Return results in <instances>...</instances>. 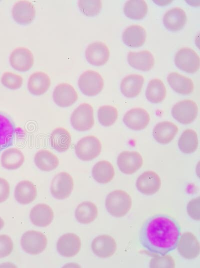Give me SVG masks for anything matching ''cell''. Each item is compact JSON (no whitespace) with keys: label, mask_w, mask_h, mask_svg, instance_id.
Here are the masks:
<instances>
[{"label":"cell","mask_w":200,"mask_h":268,"mask_svg":"<svg viewBox=\"0 0 200 268\" xmlns=\"http://www.w3.org/2000/svg\"><path fill=\"white\" fill-rule=\"evenodd\" d=\"M180 234V226L176 219L167 214H157L144 222L139 241L149 254L162 256L176 248Z\"/></svg>","instance_id":"obj_1"},{"label":"cell","mask_w":200,"mask_h":268,"mask_svg":"<svg viewBox=\"0 0 200 268\" xmlns=\"http://www.w3.org/2000/svg\"><path fill=\"white\" fill-rule=\"evenodd\" d=\"M132 205L130 196L123 190H115L110 192L105 200L107 211L116 218L124 216L130 210Z\"/></svg>","instance_id":"obj_2"},{"label":"cell","mask_w":200,"mask_h":268,"mask_svg":"<svg viewBox=\"0 0 200 268\" xmlns=\"http://www.w3.org/2000/svg\"><path fill=\"white\" fill-rule=\"evenodd\" d=\"M70 122L76 130L84 132L90 130L94 124L92 106L87 103L79 105L70 116Z\"/></svg>","instance_id":"obj_3"},{"label":"cell","mask_w":200,"mask_h":268,"mask_svg":"<svg viewBox=\"0 0 200 268\" xmlns=\"http://www.w3.org/2000/svg\"><path fill=\"white\" fill-rule=\"evenodd\" d=\"M75 153L82 161H90L98 156L102 150L100 140L94 136L82 138L76 145Z\"/></svg>","instance_id":"obj_4"},{"label":"cell","mask_w":200,"mask_h":268,"mask_svg":"<svg viewBox=\"0 0 200 268\" xmlns=\"http://www.w3.org/2000/svg\"><path fill=\"white\" fill-rule=\"evenodd\" d=\"M104 84V80L101 75L92 70L83 72L78 80V86L81 92L90 96L98 94L102 90Z\"/></svg>","instance_id":"obj_5"},{"label":"cell","mask_w":200,"mask_h":268,"mask_svg":"<svg viewBox=\"0 0 200 268\" xmlns=\"http://www.w3.org/2000/svg\"><path fill=\"white\" fill-rule=\"evenodd\" d=\"M20 244L26 253L36 255L42 252L46 248L47 238L40 232L28 230L22 234Z\"/></svg>","instance_id":"obj_6"},{"label":"cell","mask_w":200,"mask_h":268,"mask_svg":"<svg viewBox=\"0 0 200 268\" xmlns=\"http://www.w3.org/2000/svg\"><path fill=\"white\" fill-rule=\"evenodd\" d=\"M174 64L182 71L188 73H194L200 68V57L192 49L182 48L175 54Z\"/></svg>","instance_id":"obj_7"},{"label":"cell","mask_w":200,"mask_h":268,"mask_svg":"<svg viewBox=\"0 0 200 268\" xmlns=\"http://www.w3.org/2000/svg\"><path fill=\"white\" fill-rule=\"evenodd\" d=\"M74 186V180L72 176L66 172H60L52 180L51 194L56 199H65L71 194Z\"/></svg>","instance_id":"obj_8"},{"label":"cell","mask_w":200,"mask_h":268,"mask_svg":"<svg viewBox=\"0 0 200 268\" xmlns=\"http://www.w3.org/2000/svg\"><path fill=\"white\" fill-rule=\"evenodd\" d=\"M198 107L196 103L190 100L179 102L174 106L172 110L173 118L182 124L192 123L196 118Z\"/></svg>","instance_id":"obj_9"},{"label":"cell","mask_w":200,"mask_h":268,"mask_svg":"<svg viewBox=\"0 0 200 268\" xmlns=\"http://www.w3.org/2000/svg\"><path fill=\"white\" fill-rule=\"evenodd\" d=\"M143 164L141 154L136 151H123L117 158L118 166L122 173L132 174L140 169Z\"/></svg>","instance_id":"obj_10"},{"label":"cell","mask_w":200,"mask_h":268,"mask_svg":"<svg viewBox=\"0 0 200 268\" xmlns=\"http://www.w3.org/2000/svg\"><path fill=\"white\" fill-rule=\"evenodd\" d=\"M176 248L180 254L186 259L196 258L200 254L198 241L190 232H186L180 236Z\"/></svg>","instance_id":"obj_11"},{"label":"cell","mask_w":200,"mask_h":268,"mask_svg":"<svg viewBox=\"0 0 200 268\" xmlns=\"http://www.w3.org/2000/svg\"><path fill=\"white\" fill-rule=\"evenodd\" d=\"M10 62L11 66L18 71H28L34 64V56L28 48L18 47L12 52L10 56Z\"/></svg>","instance_id":"obj_12"},{"label":"cell","mask_w":200,"mask_h":268,"mask_svg":"<svg viewBox=\"0 0 200 268\" xmlns=\"http://www.w3.org/2000/svg\"><path fill=\"white\" fill-rule=\"evenodd\" d=\"M52 98L54 103L62 108L72 105L78 98V94L74 88L69 84L61 83L54 88Z\"/></svg>","instance_id":"obj_13"},{"label":"cell","mask_w":200,"mask_h":268,"mask_svg":"<svg viewBox=\"0 0 200 268\" xmlns=\"http://www.w3.org/2000/svg\"><path fill=\"white\" fill-rule=\"evenodd\" d=\"M161 180L154 172L148 170L142 173L138 178L136 186L142 194L150 196L158 192L160 188Z\"/></svg>","instance_id":"obj_14"},{"label":"cell","mask_w":200,"mask_h":268,"mask_svg":"<svg viewBox=\"0 0 200 268\" xmlns=\"http://www.w3.org/2000/svg\"><path fill=\"white\" fill-rule=\"evenodd\" d=\"M110 54L108 47L101 42H96L90 44L85 52L87 61L94 66H101L106 64L108 60Z\"/></svg>","instance_id":"obj_15"},{"label":"cell","mask_w":200,"mask_h":268,"mask_svg":"<svg viewBox=\"0 0 200 268\" xmlns=\"http://www.w3.org/2000/svg\"><path fill=\"white\" fill-rule=\"evenodd\" d=\"M91 246L93 252L100 258L112 256L117 248L116 241L108 234H102L95 238Z\"/></svg>","instance_id":"obj_16"},{"label":"cell","mask_w":200,"mask_h":268,"mask_svg":"<svg viewBox=\"0 0 200 268\" xmlns=\"http://www.w3.org/2000/svg\"><path fill=\"white\" fill-rule=\"evenodd\" d=\"M150 120L148 113L140 108H132L128 111L124 116L123 122L128 128L134 130L144 129Z\"/></svg>","instance_id":"obj_17"},{"label":"cell","mask_w":200,"mask_h":268,"mask_svg":"<svg viewBox=\"0 0 200 268\" xmlns=\"http://www.w3.org/2000/svg\"><path fill=\"white\" fill-rule=\"evenodd\" d=\"M57 250L62 256L70 258L77 254L81 248V241L76 234L68 233L62 235L56 244Z\"/></svg>","instance_id":"obj_18"},{"label":"cell","mask_w":200,"mask_h":268,"mask_svg":"<svg viewBox=\"0 0 200 268\" xmlns=\"http://www.w3.org/2000/svg\"><path fill=\"white\" fill-rule=\"evenodd\" d=\"M12 16L14 21L21 25L30 24L36 16V10L34 4L28 0H19L12 8Z\"/></svg>","instance_id":"obj_19"},{"label":"cell","mask_w":200,"mask_h":268,"mask_svg":"<svg viewBox=\"0 0 200 268\" xmlns=\"http://www.w3.org/2000/svg\"><path fill=\"white\" fill-rule=\"evenodd\" d=\"M187 18L185 12L180 8L176 7L168 10L163 17L164 27L171 32L181 30L184 26Z\"/></svg>","instance_id":"obj_20"},{"label":"cell","mask_w":200,"mask_h":268,"mask_svg":"<svg viewBox=\"0 0 200 268\" xmlns=\"http://www.w3.org/2000/svg\"><path fill=\"white\" fill-rule=\"evenodd\" d=\"M127 60L132 68L142 71H148L154 66V58L148 50L138 52H130L128 54Z\"/></svg>","instance_id":"obj_21"},{"label":"cell","mask_w":200,"mask_h":268,"mask_svg":"<svg viewBox=\"0 0 200 268\" xmlns=\"http://www.w3.org/2000/svg\"><path fill=\"white\" fill-rule=\"evenodd\" d=\"M54 214L52 208L45 204H38L30 210V218L32 223L38 226L46 227L52 222Z\"/></svg>","instance_id":"obj_22"},{"label":"cell","mask_w":200,"mask_h":268,"mask_svg":"<svg viewBox=\"0 0 200 268\" xmlns=\"http://www.w3.org/2000/svg\"><path fill=\"white\" fill-rule=\"evenodd\" d=\"M124 43L130 48L142 46L146 39L145 29L138 24H134L126 28L122 35Z\"/></svg>","instance_id":"obj_23"},{"label":"cell","mask_w":200,"mask_h":268,"mask_svg":"<svg viewBox=\"0 0 200 268\" xmlns=\"http://www.w3.org/2000/svg\"><path fill=\"white\" fill-rule=\"evenodd\" d=\"M51 82L50 76L45 72L40 71L32 74L28 80V89L32 94L40 96L50 88Z\"/></svg>","instance_id":"obj_24"},{"label":"cell","mask_w":200,"mask_h":268,"mask_svg":"<svg viewBox=\"0 0 200 268\" xmlns=\"http://www.w3.org/2000/svg\"><path fill=\"white\" fill-rule=\"evenodd\" d=\"M178 132V128L175 124L164 121L156 125L152 130V136L158 142L167 144L174 139Z\"/></svg>","instance_id":"obj_25"},{"label":"cell","mask_w":200,"mask_h":268,"mask_svg":"<svg viewBox=\"0 0 200 268\" xmlns=\"http://www.w3.org/2000/svg\"><path fill=\"white\" fill-rule=\"evenodd\" d=\"M144 82L143 76L132 74L125 76L120 84L122 93L126 97L132 98L140 92Z\"/></svg>","instance_id":"obj_26"},{"label":"cell","mask_w":200,"mask_h":268,"mask_svg":"<svg viewBox=\"0 0 200 268\" xmlns=\"http://www.w3.org/2000/svg\"><path fill=\"white\" fill-rule=\"evenodd\" d=\"M37 196V190L34 184L28 180L19 182L16 186L14 197L16 201L22 204L32 202Z\"/></svg>","instance_id":"obj_27"},{"label":"cell","mask_w":200,"mask_h":268,"mask_svg":"<svg viewBox=\"0 0 200 268\" xmlns=\"http://www.w3.org/2000/svg\"><path fill=\"white\" fill-rule=\"evenodd\" d=\"M167 81L174 91L182 94H190L194 89L192 80L178 72H170Z\"/></svg>","instance_id":"obj_28"},{"label":"cell","mask_w":200,"mask_h":268,"mask_svg":"<svg viewBox=\"0 0 200 268\" xmlns=\"http://www.w3.org/2000/svg\"><path fill=\"white\" fill-rule=\"evenodd\" d=\"M72 142V136L68 130L58 127L53 130L50 134V143L52 147L58 152L66 151Z\"/></svg>","instance_id":"obj_29"},{"label":"cell","mask_w":200,"mask_h":268,"mask_svg":"<svg viewBox=\"0 0 200 268\" xmlns=\"http://www.w3.org/2000/svg\"><path fill=\"white\" fill-rule=\"evenodd\" d=\"M36 166L41 170L50 172L56 169L59 164L57 156L50 151L42 149L37 152L34 158Z\"/></svg>","instance_id":"obj_30"},{"label":"cell","mask_w":200,"mask_h":268,"mask_svg":"<svg viewBox=\"0 0 200 268\" xmlns=\"http://www.w3.org/2000/svg\"><path fill=\"white\" fill-rule=\"evenodd\" d=\"M0 161L2 166L6 169L16 170L23 164L24 156L19 149L10 148L6 149L2 152Z\"/></svg>","instance_id":"obj_31"},{"label":"cell","mask_w":200,"mask_h":268,"mask_svg":"<svg viewBox=\"0 0 200 268\" xmlns=\"http://www.w3.org/2000/svg\"><path fill=\"white\" fill-rule=\"evenodd\" d=\"M14 126L10 118L0 112V151L12 144Z\"/></svg>","instance_id":"obj_32"},{"label":"cell","mask_w":200,"mask_h":268,"mask_svg":"<svg viewBox=\"0 0 200 268\" xmlns=\"http://www.w3.org/2000/svg\"><path fill=\"white\" fill-rule=\"evenodd\" d=\"M92 176L98 183L107 184L114 176V170L112 164L107 160H100L96 163L92 169Z\"/></svg>","instance_id":"obj_33"},{"label":"cell","mask_w":200,"mask_h":268,"mask_svg":"<svg viewBox=\"0 0 200 268\" xmlns=\"http://www.w3.org/2000/svg\"><path fill=\"white\" fill-rule=\"evenodd\" d=\"M98 214L96 206L90 201H85L78 204L75 212L76 220L83 224L92 222L96 218Z\"/></svg>","instance_id":"obj_34"},{"label":"cell","mask_w":200,"mask_h":268,"mask_svg":"<svg viewBox=\"0 0 200 268\" xmlns=\"http://www.w3.org/2000/svg\"><path fill=\"white\" fill-rule=\"evenodd\" d=\"M166 93V88L163 82L160 79L154 78L148 84L146 96L150 102L158 104L164 99Z\"/></svg>","instance_id":"obj_35"},{"label":"cell","mask_w":200,"mask_h":268,"mask_svg":"<svg viewBox=\"0 0 200 268\" xmlns=\"http://www.w3.org/2000/svg\"><path fill=\"white\" fill-rule=\"evenodd\" d=\"M124 12L126 17L132 20H141L145 17L148 12V6L142 0L127 1L124 7Z\"/></svg>","instance_id":"obj_36"},{"label":"cell","mask_w":200,"mask_h":268,"mask_svg":"<svg viewBox=\"0 0 200 268\" xmlns=\"http://www.w3.org/2000/svg\"><path fill=\"white\" fill-rule=\"evenodd\" d=\"M178 146L183 153L189 154L194 152L198 146L196 132L192 129L186 130L178 140Z\"/></svg>","instance_id":"obj_37"},{"label":"cell","mask_w":200,"mask_h":268,"mask_svg":"<svg viewBox=\"0 0 200 268\" xmlns=\"http://www.w3.org/2000/svg\"><path fill=\"white\" fill-rule=\"evenodd\" d=\"M118 116L117 109L111 106H102L98 110L100 123L104 126H110L116 120Z\"/></svg>","instance_id":"obj_38"},{"label":"cell","mask_w":200,"mask_h":268,"mask_svg":"<svg viewBox=\"0 0 200 268\" xmlns=\"http://www.w3.org/2000/svg\"><path fill=\"white\" fill-rule=\"evenodd\" d=\"M78 6L84 15L92 17L97 16L100 12L102 3L100 0H80L78 2Z\"/></svg>","instance_id":"obj_39"},{"label":"cell","mask_w":200,"mask_h":268,"mask_svg":"<svg viewBox=\"0 0 200 268\" xmlns=\"http://www.w3.org/2000/svg\"><path fill=\"white\" fill-rule=\"evenodd\" d=\"M1 82L4 86L10 90H16L22 85L23 78L19 74L7 72L2 74Z\"/></svg>","instance_id":"obj_40"},{"label":"cell","mask_w":200,"mask_h":268,"mask_svg":"<svg viewBox=\"0 0 200 268\" xmlns=\"http://www.w3.org/2000/svg\"><path fill=\"white\" fill-rule=\"evenodd\" d=\"M175 262L173 258L169 255L156 256L150 262V268H174Z\"/></svg>","instance_id":"obj_41"},{"label":"cell","mask_w":200,"mask_h":268,"mask_svg":"<svg viewBox=\"0 0 200 268\" xmlns=\"http://www.w3.org/2000/svg\"><path fill=\"white\" fill-rule=\"evenodd\" d=\"M13 246V242L9 236L0 235V258L9 256L12 252Z\"/></svg>","instance_id":"obj_42"},{"label":"cell","mask_w":200,"mask_h":268,"mask_svg":"<svg viewBox=\"0 0 200 268\" xmlns=\"http://www.w3.org/2000/svg\"><path fill=\"white\" fill-rule=\"evenodd\" d=\"M200 198H194L188 203L187 212L188 214L194 220H198L200 218Z\"/></svg>","instance_id":"obj_43"},{"label":"cell","mask_w":200,"mask_h":268,"mask_svg":"<svg viewBox=\"0 0 200 268\" xmlns=\"http://www.w3.org/2000/svg\"><path fill=\"white\" fill-rule=\"evenodd\" d=\"M10 186L6 179L0 178V203L5 202L9 196Z\"/></svg>","instance_id":"obj_44"},{"label":"cell","mask_w":200,"mask_h":268,"mask_svg":"<svg viewBox=\"0 0 200 268\" xmlns=\"http://www.w3.org/2000/svg\"><path fill=\"white\" fill-rule=\"evenodd\" d=\"M4 224V222L2 218L0 216V230H1Z\"/></svg>","instance_id":"obj_45"}]
</instances>
